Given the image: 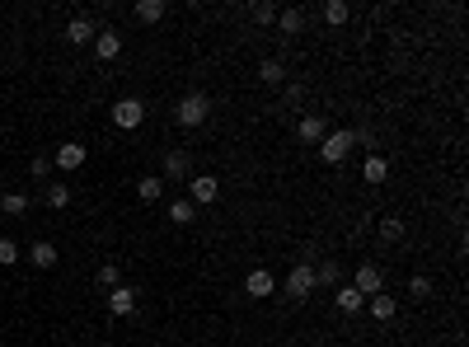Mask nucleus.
Listing matches in <instances>:
<instances>
[{
  "label": "nucleus",
  "mask_w": 469,
  "mask_h": 347,
  "mask_svg": "<svg viewBox=\"0 0 469 347\" xmlns=\"http://www.w3.org/2000/svg\"><path fill=\"white\" fill-rule=\"evenodd\" d=\"M66 43H76V48H80V43H94V24L85 15H76L71 24H66Z\"/></svg>",
  "instance_id": "obj_9"
},
{
  "label": "nucleus",
  "mask_w": 469,
  "mask_h": 347,
  "mask_svg": "<svg viewBox=\"0 0 469 347\" xmlns=\"http://www.w3.org/2000/svg\"><path fill=\"white\" fill-rule=\"evenodd\" d=\"M99 286H104V291L122 286V272H118V263H104V268H99Z\"/></svg>",
  "instance_id": "obj_22"
},
{
  "label": "nucleus",
  "mask_w": 469,
  "mask_h": 347,
  "mask_svg": "<svg viewBox=\"0 0 469 347\" xmlns=\"http://www.w3.org/2000/svg\"><path fill=\"white\" fill-rule=\"evenodd\" d=\"M206 113H211V99H206V94H188V99H178V122H183V127H202V122H206Z\"/></svg>",
  "instance_id": "obj_2"
},
{
  "label": "nucleus",
  "mask_w": 469,
  "mask_h": 347,
  "mask_svg": "<svg viewBox=\"0 0 469 347\" xmlns=\"http://www.w3.org/2000/svg\"><path fill=\"white\" fill-rule=\"evenodd\" d=\"M277 24H281V33H300V24H305V19H300V10H281Z\"/></svg>",
  "instance_id": "obj_26"
},
{
  "label": "nucleus",
  "mask_w": 469,
  "mask_h": 347,
  "mask_svg": "<svg viewBox=\"0 0 469 347\" xmlns=\"http://www.w3.org/2000/svg\"><path fill=\"white\" fill-rule=\"evenodd\" d=\"M136 19L141 24H160L164 19V0H136Z\"/></svg>",
  "instance_id": "obj_14"
},
{
  "label": "nucleus",
  "mask_w": 469,
  "mask_h": 347,
  "mask_svg": "<svg viewBox=\"0 0 469 347\" xmlns=\"http://www.w3.org/2000/svg\"><path fill=\"white\" fill-rule=\"evenodd\" d=\"M258 76H263V80H267V85H281V80H286V66H281V62H277V57H267V62H263V66H258Z\"/></svg>",
  "instance_id": "obj_20"
},
{
  "label": "nucleus",
  "mask_w": 469,
  "mask_h": 347,
  "mask_svg": "<svg viewBox=\"0 0 469 347\" xmlns=\"http://www.w3.org/2000/svg\"><path fill=\"white\" fill-rule=\"evenodd\" d=\"M371 315L380 319V324H385V319H394V315H399V305H394V296H385V291H380V296H371Z\"/></svg>",
  "instance_id": "obj_15"
},
{
  "label": "nucleus",
  "mask_w": 469,
  "mask_h": 347,
  "mask_svg": "<svg viewBox=\"0 0 469 347\" xmlns=\"http://www.w3.org/2000/svg\"><path fill=\"white\" fill-rule=\"evenodd\" d=\"M164 178H188V155L183 150H169V155H164Z\"/></svg>",
  "instance_id": "obj_17"
},
{
  "label": "nucleus",
  "mask_w": 469,
  "mask_h": 347,
  "mask_svg": "<svg viewBox=\"0 0 469 347\" xmlns=\"http://www.w3.org/2000/svg\"><path fill=\"white\" fill-rule=\"evenodd\" d=\"M141 118H146V104H141V99H118V104H113V122L122 127V132L141 127Z\"/></svg>",
  "instance_id": "obj_3"
},
{
  "label": "nucleus",
  "mask_w": 469,
  "mask_h": 347,
  "mask_svg": "<svg viewBox=\"0 0 469 347\" xmlns=\"http://www.w3.org/2000/svg\"><path fill=\"white\" fill-rule=\"evenodd\" d=\"M188 188H192V197H188V202H192V206H206V202H216V192H220L211 174H202V178H192Z\"/></svg>",
  "instance_id": "obj_6"
},
{
  "label": "nucleus",
  "mask_w": 469,
  "mask_h": 347,
  "mask_svg": "<svg viewBox=\"0 0 469 347\" xmlns=\"http://www.w3.org/2000/svg\"><path fill=\"white\" fill-rule=\"evenodd\" d=\"M333 300H338V310H343V315H357L361 305H366V300H361L357 291H352V286H343V291H338V296H333Z\"/></svg>",
  "instance_id": "obj_19"
},
{
  "label": "nucleus",
  "mask_w": 469,
  "mask_h": 347,
  "mask_svg": "<svg viewBox=\"0 0 469 347\" xmlns=\"http://www.w3.org/2000/svg\"><path fill=\"white\" fill-rule=\"evenodd\" d=\"M310 291H314V268L310 263H291V272H286V296L305 300Z\"/></svg>",
  "instance_id": "obj_1"
},
{
  "label": "nucleus",
  "mask_w": 469,
  "mask_h": 347,
  "mask_svg": "<svg viewBox=\"0 0 469 347\" xmlns=\"http://www.w3.org/2000/svg\"><path fill=\"white\" fill-rule=\"evenodd\" d=\"M408 291H413V296H432V282H427V277H413V286H408Z\"/></svg>",
  "instance_id": "obj_31"
},
{
  "label": "nucleus",
  "mask_w": 469,
  "mask_h": 347,
  "mask_svg": "<svg viewBox=\"0 0 469 347\" xmlns=\"http://www.w3.org/2000/svg\"><path fill=\"white\" fill-rule=\"evenodd\" d=\"M0 211H5V216H24V211H29V197H24V192H5V197H0Z\"/></svg>",
  "instance_id": "obj_18"
},
{
  "label": "nucleus",
  "mask_w": 469,
  "mask_h": 347,
  "mask_svg": "<svg viewBox=\"0 0 469 347\" xmlns=\"http://www.w3.org/2000/svg\"><path fill=\"white\" fill-rule=\"evenodd\" d=\"M108 310L113 315H132V310H136V291H132V286H113L108 291Z\"/></svg>",
  "instance_id": "obj_8"
},
{
  "label": "nucleus",
  "mask_w": 469,
  "mask_h": 347,
  "mask_svg": "<svg viewBox=\"0 0 469 347\" xmlns=\"http://www.w3.org/2000/svg\"><path fill=\"white\" fill-rule=\"evenodd\" d=\"M94 52H99V62H113L118 52H122V38L113 29H104V33H94Z\"/></svg>",
  "instance_id": "obj_7"
},
{
  "label": "nucleus",
  "mask_w": 469,
  "mask_h": 347,
  "mask_svg": "<svg viewBox=\"0 0 469 347\" xmlns=\"http://www.w3.org/2000/svg\"><path fill=\"white\" fill-rule=\"evenodd\" d=\"M52 164H62V169H80V164H85V146H80V141H66L62 150H57V160H52Z\"/></svg>",
  "instance_id": "obj_11"
},
{
  "label": "nucleus",
  "mask_w": 469,
  "mask_h": 347,
  "mask_svg": "<svg viewBox=\"0 0 469 347\" xmlns=\"http://www.w3.org/2000/svg\"><path fill=\"white\" fill-rule=\"evenodd\" d=\"M66 202H71V188H47V206L52 211H62Z\"/></svg>",
  "instance_id": "obj_28"
},
{
  "label": "nucleus",
  "mask_w": 469,
  "mask_h": 347,
  "mask_svg": "<svg viewBox=\"0 0 469 347\" xmlns=\"http://www.w3.org/2000/svg\"><path fill=\"white\" fill-rule=\"evenodd\" d=\"M253 19H258V24H272V19H277V5H253Z\"/></svg>",
  "instance_id": "obj_29"
},
{
  "label": "nucleus",
  "mask_w": 469,
  "mask_h": 347,
  "mask_svg": "<svg viewBox=\"0 0 469 347\" xmlns=\"http://www.w3.org/2000/svg\"><path fill=\"white\" fill-rule=\"evenodd\" d=\"M366 183H385V178H390V160L385 155H366Z\"/></svg>",
  "instance_id": "obj_13"
},
{
  "label": "nucleus",
  "mask_w": 469,
  "mask_h": 347,
  "mask_svg": "<svg viewBox=\"0 0 469 347\" xmlns=\"http://www.w3.org/2000/svg\"><path fill=\"white\" fill-rule=\"evenodd\" d=\"M10 263H19V244L15 239H0V268H10Z\"/></svg>",
  "instance_id": "obj_27"
},
{
  "label": "nucleus",
  "mask_w": 469,
  "mask_h": 347,
  "mask_svg": "<svg viewBox=\"0 0 469 347\" xmlns=\"http://www.w3.org/2000/svg\"><path fill=\"white\" fill-rule=\"evenodd\" d=\"M380 239H385V244H399V239H404V225L394 221V216L390 221H380Z\"/></svg>",
  "instance_id": "obj_25"
},
{
  "label": "nucleus",
  "mask_w": 469,
  "mask_h": 347,
  "mask_svg": "<svg viewBox=\"0 0 469 347\" xmlns=\"http://www.w3.org/2000/svg\"><path fill=\"white\" fill-rule=\"evenodd\" d=\"M300 141H324V118H319V113L300 118Z\"/></svg>",
  "instance_id": "obj_16"
},
{
  "label": "nucleus",
  "mask_w": 469,
  "mask_h": 347,
  "mask_svg": "<svg viewBox=\"0 0 469 347\" xmlns=\"http://www.w3.org/2000/svg\"><path fill=\"white\" fill-rule=\"evenodd\" d=\"M136 192L146 197V202H155L160 192H164V178H141V183H136Z\"/></svg>",
  "instance_id": "obj_24"
},
{
  "label": "nucleus",
  "mask_w": 469,
  "mask_h": 347,
  "mask_svg": "<svg viewBox=\"0 0 469 347\" xmlns=\"http://www.w3.org/2000/svg\"><path fill=\"white\" fill-rule=\"evenodd\" d=\"M192 211H197V206L188 202V197H178V202H169V221L174 225H188V221H192Z\"/></svg>",
  "instance_id": "obj_21"
},
{
  "label": "nucleus",
  "mask_w": 469,
  "mask_h": 347,
  "mask_svg": "<svg viewBox=\"0 0 469 347\" xmlns=\"http://www.w3.org/2000/svg\"><path fill=\"white\" fill-rule=\"evenodd\" d=\"M244 291H249V296H272V272H263V268H253L249 277H244Z\"/></svg>",
  "instance_id": "obj_10"
},
{
  "label": "nucleus",
  "mask_w": 469,
  "mask_h": 347,
  "mask_svg": "<svg viewBox=\"0 0 469 347\" xmlns=\"http://www.w3.org/2000/svg\"><path fill=\"white\" fill-rule=\"evenodd\" d=\"M29 263H33V268H57V244L38 239V244L29 249Z\"/></svg>",
  "instance_id": "obj_12"
},
{
  "label": "nucleus",
  "mask_w": 469,
  "mask_h": 347,
  "mask_svg": "<svg viewBox=\"0 0 469 347\" xmlns=\"http://www.w3.org/2000/svg\"><path fill=\"white\" fill-rule=\"evenodd\" d=\"M380 282H385V277H380V268L361 263V268H357V282H352V291H357L361 300H366V296H380Z\"/></svg>",
  "instance_id": "obj_4"
},
{
  "label": "nucleus",
  "mask_w": 469,
  "mask_h": 347,
  "mask_svg": "<svg viewBox=\"0 0 469 347\" xmlns=\"http://www.w3.org/2000/svg\"><path fill=\"white\" fill-rule=\"evenodd\" d=\"M347 15H352V10H347L343 0H328V5H324V19H328V24H347Z\"/></svg>",
  "instance_id": "obj_23"
},
{
  "label": "nucleus",
  "mask_w": 469,
  "mask_h": 347,
  "mask_svg": "<svg viewBox=\"0 0 469 347\" xmlns=\"http://www.w3.org/2000/svg\"><path fill=\"white\" fill-rule=\"evenodd\" d=\"M29 169H33V178H47V174H52V160H47V155H38V160L29 164Z\"/></svg>",
  "instance_id": "obj_30"
},
{
  "label": "nucleus",
  "mask_w": 469,
  "mask_h": 347,
  "mask_svg": "<svg viewBox=\"0 0 469 347\" xmlns=\"http://www.w3.org/2000/svg\"><path fill=\"white\" fill-rule=\"evenodd\" d=\"M347 150H352V132H333V136L324 141V150H319V155H324L328 164H343Z\"/></svg>",
  "instance_id": "obj_5"
}]
</instances>
